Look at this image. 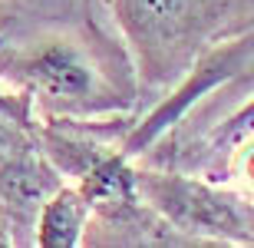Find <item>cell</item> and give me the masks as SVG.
<instances>
[{"mask_svg":"<svg viewBox=\"0 0 254 248\" xmlns=\"http://www.w3.org/2000/svg\"><path fill=\"white\" fill-rule=\"evenodd\" d=\"M0 83L27 96L43 119L60 123L123 113L139 93L135 73L129 67L116 70L113 53H103L79 33H50L27 47L0 43Z\"/></svg>","mask_w":254,"mask_h":248,"instance_id":"cell-1","label":"cell"},{"mask_svg":"<svg viewBox=\"0 0 254 248\" xmlns=\"http://www.w3.org/2000/svg\"><path fill=\"white\" fill-rule=\"evenodd\" d=\"M241 10L245 0H113L139 89H175Z\"/></svg>","mask_w":254,"mask_h":248,"instance_id":"cell-2","label":"cell"},{"mask_svg":"<svg viewBox=\"0 0 254 248\" xmlns=\"http://www.w3.org/2000/svg\"><path fill=\"white\" fill-rule=\"evenodd\" d=\"M139 195L152 209L189 235L195 245L208 242H254V202L238 192H221L189 175L135 169Z\"/></svg>","mask_w":254,"mask_h":248,"instance_id":"cell-3","label":"cell"},{"mask_svg":"<svg viewBox=\"0 0 254 248\" xmlns=\"http://www.w3.org/2000/svg\"><path fill=\"white\" fill-rule=\"evenodd\" d=\"M93 209L76 185H60L47 195L33 222V242L40 248H79L89 235Z\"/></svg>","mask_w":254,"mask_h":248,"instance_id":"cell-4","label":"cell"},{"mask_svg":"<svg viewBox=\"0 0 254 248\" xmlns=\"http://www.w3.org/2000/svg\"><path fill=\"white\" fill-rule=\"evenodd\" d=\"M228 159H225V169L235 182L238 195H245L248 202H254V133L241 136L225 149Z\"/></svg>","mask_w":254,"mask_h":248,"instance_id":"cell-5","label":"cell"},{"mask_svg":"<svg viewBox=\"0 0 254 248\" xmlns=\"http://www.w3.org/2000/svg\"><path fill=\"white\" fill-rule=\"evenodd\" d=\"M33 139H37V126L17 123V119L0 113V165L7 163L13 153H20L23 146H30Z\"/></svg>","mask_w":254,"mask_h":248,"instance_id":"cell-6","label":"cell"},{"mask_svg":"<svg viewBox=\"0 0 254 248\" xmlns=\"http://www.w3.org/2000/svg\"><path fill=\"white\" fill-rule=\"evenodd\" d=\"M0 113L10 116V119H17V123L37 126L30 99H27V96H20V93H13V89H10V86H3V83H0Z\"/></svg>","mask_w":254,"mask_h":248,"instance_id":"cell-7","label":"cell"},{"mask_svg":"<svg viewBox=\"0 0 254 248\" xmlns=\"http://www.w3.org/2000/svg\"><path fill=\"white\" fill-rule=\"evenodd\" d=\"M231 83H238V86H245V89H254V27H251V53H248V60H245V67L238 70V77L231 80Z\"/></svg>","mask_w":254,"mask_h":248,"instance_id":"cell-8","label":"cell"}]
</instances>
